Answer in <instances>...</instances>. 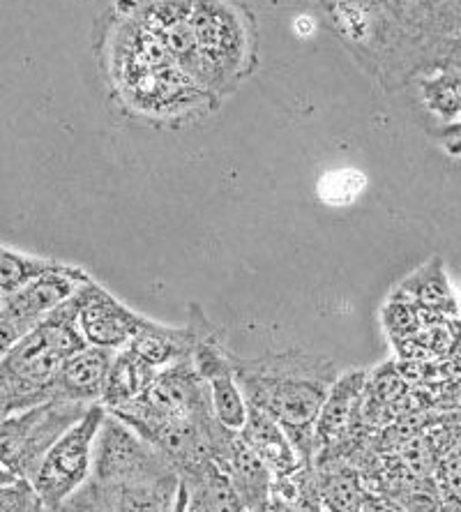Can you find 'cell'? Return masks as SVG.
<instances>
[{"instance_id":"6da1fadb","label":"cell","mask_w":461,"mask_h":512,"mask_svg":"<svg viewBox=\"0 0 461 512\" xmlns=\"http://www.w3.org/2000/svg\"><path fill=\"white\" fill-rule=\"evenodd\" d=\"M385 86L436 70L461 40L457 0H323Z\"/></svg>"},{"instance_id":"7a4b0ae2","label":"cell","mask_w":461,"mask_h":512,"mask_svg":"<svg viewBox=\"0 0 461 512\" xmlns=\"http://www.w3.org/2000/svg\"><path fill=\"white\" fill-rule=\"evenodd\" d=\"M231 365L247 404L268 413L291 439L302 466H312L316 420L339 376L335 363L293 349L256 360L233 356Z\"/></svg>"},{"instance_id":"3957f363","label":"cell","mask_w":461,"mask_h":512,"mask_svg":"<svg viewBox=\"0 0 461 512\" xmlns=\"http://www.w3.org/2000/svg\"><path fill=\"white\" fill-rule=\"evenodd\" d=\"M77 293L0 358V418L42 404L54 395V379L74 353L86 349L79 330Z\"/></svg>"},{"instance_id":"277c9868","label":"cell","mask_w":461,"mask_h":512,"mask_svg":"<svg viewBox=\"0 0 461 512\" xmlns=\"http://www.w3.org/2000/svg\"><path fill=\"white\" fill-rule=\"evenodd\" d=\"M90 404L47 402L0 418V464L17 478L30 480L40 469L44 455L67 429L86 416Z\"/></svg>"},{"instance_id":"5b68a950","label":"cell","mask_w":461,"mask_h":512,"mask_svg":"<svg viewBox=\"0 0 461 512\" xmlns=\"http://www.w3.org/2000/svg\"><path fill=\"white\" fill-rule=\"evenodd\" d=\"M104 416L102 404H90L79 423H74L44 455L40 469L28 480L44 508L58 506L67 496L88 483L93 469V443Z\"/></svg>"},{"instance_id":"8992f818","label":"cell","mask_w":461,"mask_h":512,"mask_svg":"<svg viewBox=\"0 0 461 512\" xmlns=\"http://www.w3.org/2000/svg\"><path fill=\"white\" fill-rule=\"evenodd\" d=\"M169 469H176V466L153 443L111 413L104 416L93 443L90 480H95L100 487H107Z\"/></svg>"},{"instance_id":"52a82bcc","label":"cell","mask_w":461,"mask_h":512,"mask_svg":"<svg viewBox=\"0 0 461 512\" xmlns=\"http://www.w3.org/2000/svg\"><path fill=\"white\" fill-rule=\"evenodd\" d=\"M190 28L199 58L196 77L213 86L238 72L245 58V30L229 7L219 0H192Z\"/></svg>"},{"instance_id":"ba28073f","label":"cell","mask_w":461,"mask_h":512,"mask_svg":"<svg viewBox=\"0 0 461 512\" xmlns=\"http://www.w3.org/2000/svg\"><path fill=\"white\" fill-rule=\"evenodd\" d=\"M79 330L88 346L120 351L146 326L148 319L120 303L97 282H86L77 291Z\"/></svg>"},{"instance_id":"9c48e42d","label":"cell","mask_w":461,"mask_h":512,"mask_svg":"<svg viewBox=\"0 0 461 512\" xmlns=\"http://www.w3.org/2000/svg\"><path fill=\"white\" fill-rule=\"evenodd\" d=\"M210 330L213 326L199 312V307H192V321L185 328L162 326V323L148 319L146 326L132 337V342L125 349L134 351L143 363L155 367V370H164V367L192 360L196 344Z\"/></svg>"},{"instance_id":"30bf717a","label":"cell","mask_w":461,"mask_h":512,"mask_svg":"<svg viewBox=\"0 0 461 512\" xmlns=\"http://www.w3.org/2000/svg\"><path fill=\"white\" fill-rule=\"evenodd\" d=\"M213 462L229 478L233 492L245 510H252L270 499L272 473L266 464L247 448L240 432H229L219 446Z\"/></svg>"},{"instance_id":"8fae6325","label":"cell","mask_w":461,"mask_h":512,"mask_svg":"<svg viewBox=\"0 0 461 512\" xmlns=\"http://www.w3.org/2000/svg\"><path fill=\"white\" fill-rule=\"evenodd\" d=\"M100 492L107 499L111 512H176L180 473L176 469H169L153 473V476H141L125 480V483L100 487Z\"/></svg>"},{"instance_id":"7c38bea8","label":"cell","mask_w":461,"mask_h":512,"mask_svg":"<svg viewBox=\"0 0 461 512\" xmlns=\"http://www.w3.org/2000/svg\"><path fill=\"white\" fill-rule=\"evenodd\" d=\"M109 349H86L67 358L54 379V395L51 399H63V402L77 404H100L104 379H107L109 365L113 360Z\"/></svg>"},{"instance_id":"4fadbf2b","label":"cell","mask_w":461,"mask_h":512,"mask_svg":"<svg viewBox=\"0 0 461 512\" xmlns=\"http://www.w3.org/2000/svg\"><path fill=\"white\" fill-rule=\"evenodd\" d=\"M240 436H243L247 448L268 466L272 478H289L302 469V462L291 439L268 413L249 406Z\"/></svg>"},{"instance_id":"5bb4252c","label":"cell","mask_w":461,"mask_h":512,"mask_svg":"<svg viewBox=\"0 0 461 512\" xmlns=\"http://www.w3.org/2000/svg\"><path fill=\"white\" fill-rule=\"evenodd\" d=\"M180 487L185 496L183 512H245L229 478L215 462H203L180 473Z\"/></svg>"},{"instance_id":"9a60e30c","label":"cell","mask_w":461,"mask_h":512,"mask_svg":"<svg viewBox=\"0 0 461 512\" xmlns=\"http://www.w3.org/2000/svg\"><path fill=\"white\" fill-rule=\"evenodd\" d=\"M392 296L404 298L408 303H413L420 310L441 314V316H457L459 303L452 293V286L448 275H445L443 261L434 256L425 266L413 270L406 280L399 282Z\"/></svg>"},{"instance_id":"2e32d148","label":"cell","mask_w":461,"mask_h":512,"mask_svg":"<svg viewBox=\"0 0 461 512\" xmlns=\"http://www.w3.org/2000/svg\"><path fill=\"white\" fill-rule=\"evenodd\" d=\"M157 372L160 370L143 363V360L130 349H120L113 353L100 397L104 411L116 413L120 409H125V406L134 404L136 399L146 393Z\"/></svg>"},{"instance_id":"e0dca14e","label":"cell","mask_w":461,"mask_h":512,"mask_svg":"<svg viewBox=\"0 0 461 512\" xmlns=\"http://www.w3.org/2000/svg\"><path fill=\"white\" fill-rule=\"evenodd\" d=\"M420 93L425 107L445 125L461 118V70L459 67L441 65L436 70L422 74Z\"/></svg>"},{"instance_id":"ac0fdd59","label":"cell","mask_w":461,"mask_h":512,"mask_svg":"<svg viewBox=\"0 0 461 512\" xmlns=\"http://www.w3.org/2000/svg\"><path fill=\"white\" fill-rule=\"evenodd\" d=\"M63 266L60 261L47 259V256L24 254L10 247L0 245V293L10 296V293L19 291L21 286L37 280V277L51 273Z\"/></svg>"},{"instance_id":"d6986e66","label":"cell","mask_w":461,"mask_h":512,"mask_svg":"<svg viewBox=\"0 0 461 512\" xmlns=\"http://www.w3.org/2000/svg\"><path fill=\"white\" fill-rule=\"evenodd\" d=\"M206 383L210 393V404H213V413L219 420V425L231 429V432H240L247 420L249 404L243 390L238 386L236 376H233V372H226Z\"/></svg>"},{"instance_id":"ffe728a7","label":"cell","mask_w":461,"mask_h":512,"mask_svg":"<svg viewBox=\"0 0 461 512\" xmlns=\"http://www.w3.org/2000/svg\"><path fill=\"white\" fill-rule=\"evenodd\" d=\"M367 180L355 169L328 171L319 180V199L328 206H351L365 190Z\"/></svg>"},{"instance_id":"44dd1931","label":"cell","mask_w":461,"mask_h":512,"mask_svg":"<svg viewBox=\"0 0 461 512\" xmlns=\"http://www.w3.org/2000/svg\"><path fill=\"white\" fill-rule=\"evenodd\" d=\"M0 512H44V503L24 478L0 487Z\"/></svg>"},{"instance_id":"7402d4cb","label":"cell","mask_w":461,"mask_h":512,"mask_svg":"<svg viewBox=\"0 0 461 512\" xmlns=\"http://www.w3.org/2000/svg\"><path fill=\"white\" fill-rule=\"evenodd\" d=\"M44 512H111V508L102 496L100 487L88 478V483L81 485L77 492L60 501L58 506L44 508Z\"/></svg>"},{"instance_id":"603a6c76","label":"cell","mask_w":461,"mask_h":512,"mask_svg":"<svg viewBox=\"0 0 461 512\" xmlns=\"http://www.w3.org/2000/svg\"><path fill=\"white\" fill-rule=\"evenodd\" d=\"M436 139L441 141V146L448 155H461V118L455 120V123L445 125L443 130H438Z\"/></svg>"},{"instance_id":"cb8c5ba5","label":"cell","mask_w":461,"mask_h":512,"mask_svg":"<svg viewBox=\"0 0 461 512\" xmlns=\"http://www.w3.org/2000/svg\"><path fill=\"white\" fill-rule=\"evenodd\" d=\"M443 65H450V67H459L461 70V40L452 47V51L448 54V58H445Z\"/></svg>"},{"instance_id":"d4e9b609","label":"cell","mask_w":461,"mask_h":512,"mask_svg":"<svg viewBox=\"0 0 461 512\" xmlns=\"http://www.w3.org/2000/svg\"><path fill=\"white\" fill-rule=\"evenodd\" d=\"M12 480H17V476H14L12 471H7L3 464H0V487H5V485H10Z\"/></svg>"},{"instance_id":"484cf974","label":"cell","mask_w":461,"mask_h":512,"mask_svg":"<svg viewBox=\"0 0 461 512\" xmlns=\"http://www.w3.org/2000/svg\"><path fill=\"white\" fill-rule=\"evenodd\" d=\"M0 305H3V293H0Z\"/></svg>"},{"instance_id":"4316f807","label":"cell","mask_w":461,"mask_h":512,"mask_svg":"<svg viewBox=\"0 0 461 512\" xmlns=\"http://www.w3.org/2000/svg\"><path fill=\"white\" fill-rule=\"evenodd\" d=\"M457 3H459V5H461V0H457Z\"/></svg>"}]
</instances>
